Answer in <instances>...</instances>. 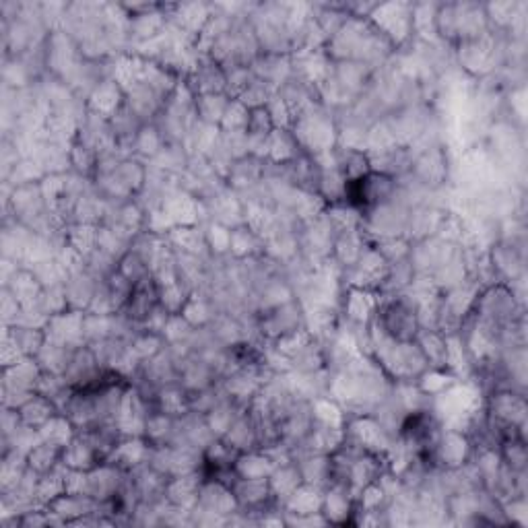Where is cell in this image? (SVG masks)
Here are the masks:
<instances>
[{
    "mask_svg": "<svg viewBox=\"0 0 528 528\" xmlns=\"http://www.w3.org/2000/svg\"><path fill=\"white\" fill-rule=\"evenodd\" d=\"M491 31L485 5L481 3H440L436 11V36L440 42L460 46L479 40Z\"/></svg>",
    "mask_w": 528,
    "mask_h": 528,
    "instance_id": "6da1fadb",
    "label": "cell"
},
{
    "mask_svg": "<svg viewBox=\"0 0 528 528\" xmlns=\"http://www.w3.org/2000/svg\"><path fill=\"white\" fill-rule=\"evenodd\" d=\"M380 335L394 343H415L421 333L419 306L405 293L390 295L374 312Z\"/></svg>",
    "mask_w": 528,
    "mask_h": 528,
    "instance_id": "7a4b0ae2",
    "label": "cell"
},
{
    "mask_svg": "<svg viewBox=\"0 0 528 528\" xmlns=\"http://www.w3.org/2000/svg\"><path fill=\"white\" fill-rule=\"evenodd\" d=\"M368 19L396 50L413 40V3H378Z\"/></svg>",
    "mask_w": 528,
    "mask_h": 528,
    "instance_id": "3957f363",
    "label": "cell"
},
{
    "mask_svg": "<svg viewBox=\"0 0 528 528\" xmlns=\"http://www.w3.org/2000/svg\"><path fill=\"white\" fill-rule=\"evenodd\" d=\"M102 462H106L102 456H99L95 452V448L83 438V436H75L69 444L64 446V452H62V465L66 469H73V471H83V473H89L93 471L95 467L102 465Z\"/></svg>",
    "mask_w": 528,
    "mask_h": 528,
    "instance_id": "277c9868",
    "label": "cell"
},
{
    "mask_svg": "<svg viewBox=\"0 0 528 528\" xmlns=\"http://www.w3.org/2000/svg\"><path fill=\"white\" fill-rule=\"evenodd\" d=\"M19 413V419L23 425L27 427H33V429H40L44 427L54 415H58V407L54 405L52 399H48V396L40 394V392H33L29 399L17 409Z\"/></svg>",
    "mask_w": 528,
    "mask_h": 528,
    "instance_id": "5b68a950",
    "label": "cell"
},
{
    "mask_svg": "<svg viewBox=\"0 0 528 528\" xmlns=\"http://www.w3.org/2000/svg\"><path fill=\"white\" fill-rule=\"evenodd\" d=\"M62 452H64V446L48 442V440H40L27 452V467L38 475L52 473L54 469L62 465Z\"/></svg>",
    "mask_w": 528,
    "mask_h": 528,
    "instance_id": "8992f818",
    "label": "cell"
}]
</instances>
